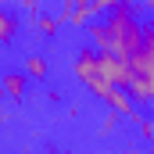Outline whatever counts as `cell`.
I'll list each match as a JSON object with an SVG mask.
<instances>
[{
	"label": "cell",
	"mask_w": 154,
	"mask_h": 154,
	"mask_svg": "<svg viewBox=\"0 0 154 154\" xmlns=\"http://www.w3.org/2000/svg\"><path fill=\"white\" fill-rule=\"evenodd\" d=\"M147 36V25L136 18L133 0H118L111 11H104V22L90 25V43L100 54H115V57H133Z\"/></svg>",
	"instance_id": "1"
},
{
	"label": "cell",
	"mask_w": 154,
	"mask_h": 154,
	"mask_svg": "<svg viewBox=\"0 0 154 154\" xmlns=\"http://www.w3.org/2000/svg\"><path fill=\"white\" fill-rule=\"evenodd\" d=\"M57 18L68 22V25H86V22L93 18V4H90V0H61Z\"/></svg>",
	"instance_id": "2"
},
{
	"label": "cell",
	"mask_w": 154,
	"mask_h": 154,
	"mask_svg": "<svg viewBox=\"0 0 154 154\" xmlns=\"http://www.w3.org/2000/svg\"><path fill=\"white\" fill-rule=\"evenodd\" d=\"M25 86H29V75H25V72H7V75L0 79V90H4L11 100H22V97H25Z\"/></svg>",
	"instance_id": "3"
},
{
	"label": "cell",
	"mask_w": 154,
	"mask_h": 154,
	"mask_svg": "<svg viewBox=\"0 0 154 154\" xmlns=\"http://www.w3.org/2000/svg\"><path fill=\"white\" fill-rule=\"evenodd\" d=\"M14 36H18V18L0 4V43H11Z\"/></svg>",
	"instance_id": "4"
},
{
	"label": "cell",
	"mask_w": 154,
	"mask_h": 154,
	"mask_svg": "<svg viewBox=\"0 0 154 154\" xmlns=\"http://www.w3.org/2000/svg\"><path fill=\"white\" fill-rule=\"evenodd\" d=\"M47 57H39V54H32V57H25V75L29 79H47Z\"/></svg>",
	"instance_id": "5"
},
{
	"label": "cell",
	"mask_w": 154,
	"mask_h": 154,
	"mask_svg": "<svg viewBox=\"0 0 154 154\" xmlns=\"http://www.w3.org/2000/svg\"><path fill=\"white\" fill-rule=\"evenodd\" d=\"M57 25H61V18H43V22H39V32H43V36H54Z\"/></svg>",
	"instance_id": "6"
},
{
	"label": "cell",
	"mask_w": 154,
	"mask_h": 154,
	"mask_svg": "<svg viewBox=\"0 0 154 154\" xmlns=\"http://www.w3.org/2000/svg\"><path fill=\"white\" fill-rule=\"evenodd\" d=\"M90 4H93V14H104V11H111V7H115L118 0H90Z\"/></svg>",
	"instance_id": "7"
},
{
	"label": "cell",
	"mask_w": 154,
	"mask_h": 154,
	"mask_svg": "<svg viewBox=\"0 0 154 154\" xmlns=\"http://www.w3.org/2000/svg\"><path fill=\"white\" fill-rule=\"evenodd\" d=\"M151 104H154V100H151ZM147 136L154 140V115H151V122H147Z\"/></svg>",
	"instance_id": "8"
},
{
	"label": "cell",
	"mask_w": 154,
	"mask_h": 154,
	"mask_svg": "<svg viewBox=\"0 0 154 154\" xmlns=\"http://www.w3.org/2000/svg\"><path fill=\"white\" fill-rule=\"evenodd\" d=\"M143 79L151 82V100H154V72H147V75H143Z\"/></svg>",
	"instance_id": "9"
},
{
	"label": "cell",
	"mask_w": 154,
	"mask_h": 154,
	"mask_svg": "<svg viewBox=\"0 0 154 154\" xmlns=\"http://www.w3.org/2000/svg\"><path fill=\"white\" fill-rule=\"evenodd\" d=\"M147 29H151V32H154V25H147Z\"/></svg>",
	"instance_id": "10"
}]
</instances>
